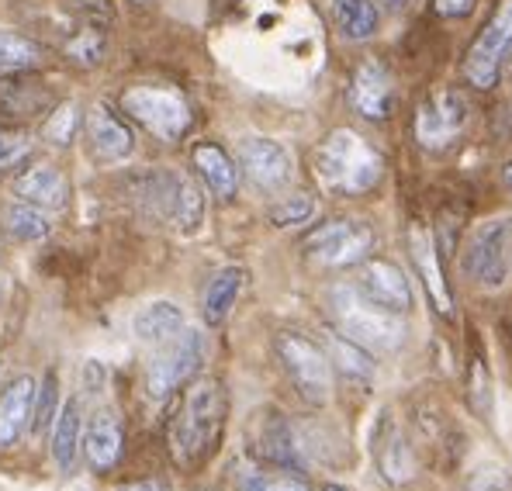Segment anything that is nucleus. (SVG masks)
<instances>
[{"label":"nucleus","mask_w":512,"mask_h":491,"mask_svg":"<svg viewBox=\"0 0 512 491\" xmlns=\"http://www.w3.org/2000/svg\"><path fill=\"white\" fill-rule=\"evenodd\" d=\"M374 249V229L353 218L322 222L305 236V253L322 267H360Z\"/></svg>","instance_id":"nucleus-9"},{"label":"nucleus","mask_w":512,"mask_h":491,"mask_svg":"<svg viewBox=\"0 0 512 491\" xmlns=\"http://www.w3.org/2000/svg\"><path fill=\"white\" fill-rule=\"evenodd\" d=\"M468 491H512V474L502 467H481L478 474H471Z\"/></svg>","instance_id":"nucleus-34"},{"label":"nucleus","mask_w":512,"mask_h":491,"mask_svg":"<svg viewBox=\"0 0 512 491\" xmlns=\"http://www.w3.org/2000/svg\"><path fill=\"white\" fill-rule=\"evenodd\" d=\"M115 491H170V488L163 481H132V485H122Z\"/></svg>","instance_id":"nucleus-38"},{"label":"nucleus","mask_w":512,"mask_h":491,"mask_svg":"<svg viewBox=\"0 0 512 491\" xmlns=\"http://www.w3.org/2000/svg\"><path fill=\"white\" fill-rule=\"evenodd\" d=\"M239 170L250 177L253 187L267 194H277L295 180V160L291 153L274 139H243L236 146Z\"/></svg>","instance_id":"nucleus-11"},{"label":"nucleus","mask_w":512,"mask_h":491,"mask_svg":"<svg viewBox=\"0 0 512 491\" xmlns=\"http://www.w3.org/2000/svg\"><path fill=\"white\" fill-rule=\"evenodd\" d=\"M225 412H229V395L218 377H198L187 384L170 429L173 460L184 471H198L205 460L215 457L225 433Z\"/></svg>","instance_id":"nucleus-1"},{"label":"nucleus","mask_w":512,"mask_h":491,"mask_svg":"<svg viewBox=\"0 0 512 491\" xmlns=\"http://www.w3.org/2000/svg\"><path fill=\"white\" fill-rule=\"evenodd\" d=\"M132 4H153V0H132Z\"/></svg>","instance_id":"nucleus-42"},{"label":"nucleus","mask_w":512,"mask_h":491,"mask_svg":"<svg viewBox=\"0 0 512 491\" xmlns=\"http://www.w3.org/2000/svg\"><path fill=\"white\" fill-rule=\"evenodd\" d=\"M243 287H246V270L243 267H222L218 270L205 287V298H201V319H205L212 329L225 326V319H229L232 308H236Z\"/></svg>","instance_id":"nucleus-23"},{"label":"nucleus","mask_w":512,"mask_h":491,"mask_svg":"<svg viewBox=\"0 0 512 491\" xmlns=\"http://www.w3.org/2000/svg\"><path fill=\"white\" fill-rule=\"evenodd\" d=\"M333 21L346 42H367L381 28L378 0H333Z\"/></svg>","instance_id":"nucleus-25"},{"label":"nucleus","mask_w":512,"mask_h":491,"mask_svg":"<svg viewBox=\"0 0 512 491\" xmlns=\"http://www.w3.org/2000/svg\"><path fill=\"white\" fill-rule=\"evenodd\" d=\"M409 249L419 267V277H423L429 305L436 308L440 319L450 322L454 319V294H450V284H447V274H443V263H440V253H436L433 236H429L423 225H412L409 229Z\"/></svg>","instance_id":"nucleus-16"},{"label":"nucleus","mask_w":512,"mask_h":491,"mask_svg":"<svg viewBox=\"0 0 512 491\" xmlns=\"http://www.w3.org/2000/svg\"><path fill=\"white\" fill-rule=\"evenodd\" d=\"M243 491H308L301 481H291V478H267V474H250L243 478Z\"/></svg>","instance_id":"nucleus-35"},{"label":"nucleus","mask_w":512,"mask_h":491,"mask_svg":"<svg viewBox=\"0 0 512 491\" xmlns=\"http://www.w3.org/2000/svg\"><path fill=\"white\" fill-rule=\"evenodd\" d=\"M73 63L80 66H97L104 59V35L101 32H80L77 39L66 45Z\"/></svg>","instance_id":"nucleus-33"},{"label":"nucleus","mask_w":512,"mask_h":491,"mask_svg":"<svg viewBox=\"0 0 512 491\" xmlns=\"http://www.w3.org/2000/svg\"><path fill=\"white\" fill-rule=\"evenodd\" d=\"M0 298H4V284H0Z\"/></svg>","instance_id":"nucleus-43"},{"label":"nucleus","mask_w":512,"mask_h":491,"mask_svg":"<svg viewBox=\"0 0 512 491\" xmlns=\"http://www.w3.org/2000/svg\"><path fill=\"white\" fill-rule=\"evenodd\" d=\"M80 128V111L73 101H63L59 108H52L49 122H45V139L52 142V146H70L73 135H77Z\"/></svg>","instance_id":"nucleus-30"},{"label":"nucleus","mask_w":512,"mask_h":491,"mask_svg":"<svg viewBox=\"0 0 512 491\" xmlns=\"http://www.w3.org/2000/svg\"><path fill=\"white\" fill-rule=\"evenodd\" d=\"M357 287L371 305L384 308L391 315H405L412 308V284L409 277L402 274V267L391 260H381V256H367L360 263V274H357Z\"/></svg>","instance_id":"nucleus-12"},{"label":"nucleus","mask_w":512,"mask_h":491,"mask_svg":"<svg viewBox=\"0 0 512 491\" xmlns=\"http://www.w3.org/2000/svg\"><path fill=\"white\" fill-rule=\"evenodd\" d=\"M201 218H205V191L198 187V180L184 177L177 191V205H173V225L180 232H198Z\"/></svg>","instance_id":"nucleus-29"},{"label":"nucleus","mask_w":512,"mask_h":491,"mask_svg":"<svg viewBox=\"0 0 512 491\" xmlns=\"http://www.w3.org/2000/svg\"><path fill=\"white\" fill-rule=\"evenodd\" d=\"M84 457L97 474H108L118 467L125 450V426L115 409H97L84 426Z\"/></svg>","instance_id":"nucleus-17"},{"label":"nucleus","mask_w":512,"mask_h":491,"mask_svg":"<svg viewBox=\"0 0 512 491\" xmlns=\"http://www.w3.org/2000/svg\"><path fill=\"white\" fill-rule=\"evenodd\" d=\"M194 160V170H198V177L205 180V187L215 194V198L222 201H232L239 191V166L232 160L229 153H225L222 146H215V142H198L191 153Z\"/></svg>","instance_id":"nucleus-21"},{"label":"nucleus","mask_w":512,"mask_h":491,"mask_svg":"<svg viewBox=\"0 0 512 491\" xmlns=\"http://www.w3.org/2000/svg\"><path fill=\"white\" fill-rule=\"evenodd\" d=\"M49 429H52V436H49L52 464H56L59 471H73V464H77V457H80V443H84V402H80L77 395L66 398Z\"/></svg>","instance_id":"nucleus-19"},{"label":"nucleus","mask_w":512,"mask_h":491,"mask_svg":"<svg viewBox=\"0 0 512 491\" xmlns=\"http://www.w3.org/2000/svg\"><path fill=\"white\" fill-rule=\"evenodd\" d=\"M315 180L336 198H360L384 177V156L353 128H333L315 149Z\"/></svg>","instance_id":"nucleus-2"},{"label":"nucleus","mask_w":512,"mask_h":491,"mask_svg":"<svg viewBox=\"0 0 512 491\" xmlns=\"http://www.w3.org/2000/svg\"><path fill=\"white\" fill-rule=\"evenodd\" d=\"M312 215H315V201L308 194H295V198H284L270 208V225L291 229V225H305Z\"/></svg>","instance_id":"nucleus-31"},{"label":"nucleus","mask_w":512,"mask_h":491,"mask_svg":"<svg viewBox=\"0 0 512 491\" xmlns=\"http://www.w3.org/2000/svg\"><path fill=\"white\" fill-rule=\"evenodd\" d=\"M87 139L101 163H118V160H125V156H132V149H135L132 128H128L108 104H97L87 115Z\"/></svg>","instance_id":"nucleus-18"},{"label":"nucleus","mask_w":512,"mask_h":491,"mask_svg":"<svg viewBox=\"0 0 512 491\" xmlns=\"http://www.w3.org/2000/svg\"><path fill=\"white\" fill-rule=\"evenodd\" d=\"M502 180H506V187L512 191V160H509L506 166H502Z\"/></svg>","instance_id":"nucleus-40"},{"label":"nucleus","mask_w":512,"mask_h":491,"mask_svg":"<svg viewBox=\"0 0 512 491\" xmlns=\"http://www.w3.org/2000/svg\"><path fill=\"white\" fill-rule=\"evenodd\" d=\"M485 388H488V381H485ZM474 409H478V412L492 409V398L481 391V360H474Z\"/></svg>","instance_id":"nucleus-37"},{"label":"nucleus","mask_w":512,"mask_h":491,"mask_svg":"<svg viewBox=\"0 0 512 491\" xmlns=\"http://www.w3.org/2000/svg\"><path fill=\"white\" fill-rule=\"evenodd\" d=\"M0 225H4L7 236L21 239V243H39L52 232V222L45 215V208H35L28 201H18V205H7L0 211Z\"/></svg>","instance_id":"nucleus-26"},{"label":"nucleus","mask_w":512,"mask_h":491,"mask_svg":"<svg viewBox=\"0 0 512 491\" xmlns=\"http://www.w3.org/2000/svg\"><path fill=\"white\" fill-rule=\"evenodd\" d=\"M180 329H187V319L180 312V305H173V301H153V305L139 308V315L132 319V332L142 346L170 343Z\"/></svg>","instance_id":"nucleus-24"},{"label":"nucleus","mask_w":512,"mask_h":491,"mask_svg":"<svg viewBox=\"0 0 512 491\" xmlns=\"http://www.w3.org/2000/svg\"><path fill=\"white\" fill-rule=\"evenodd\" d=\"M478 0H433V14L440 18H471Z\"/></svg>","instance_id":"nucleus-36"},{"label":"nucleus","mask_w":512,"mask_h":491,"mask_svg":"<svg viewBox=\"0 0 512 491\" xmlns=\"http://www.w3.org/2000/svg\"><path fill=\"white\" fill-rule=\"evenodd\" d=\"M329 364H333V370L340 367L350 381H367V377L374 374L371 353L360 350V346L350 343L346 336H329Z\"/></svg>","instance_id":"nucleus-27"},{"label":"nucleus","mask_w":512,"mask_h":491,"mask_svg":"<svg viewBox=\"0 0 512 491\" xmlns=\"http://www.w3.org/2000/svg\"><path fill=\"white\" fill-rule=\"evenodd\" d=\"M512 49V0H502L495 7L492 21L478 32V39L471 42L468 56H464V80L474 90H492L502 77V63H506Z\"/></svg>","instance_id":"nucleus-8"},{"label":"nucleus","mask_w":512,"mask_h":491,"mask_svg":"<svg viewBox=\"0 0 512 491\" xmlns=\"http://www.w3.org/2000/svg\"><path fill=\"white\" fill-rule=\"evenodd\" d=\"M122 108L135 125H142L160 142H180L191 128V104L170 87H128Z\"/></svg>","instance_id":"nucleus-6"},{"label":"nucleus","mask_w":512,"mask_h":491,"mask_svg":"<svg viewBox=\"0 0 512 491\" xmlns=\"http://www.w3.org/2000/svg\"><path fill=\"white\" fill-rule=\"evenodd\" d=\"M322 491H343V488H336V485H326V488H322Z\"/></svg>","instance_id":"nucleus-41"},{"label":"nucleus","mask_w":512,"mask_h":491,"mask_svg":"<svg viewBox=\"0 0 512 491\" xmlns=\"http://www.w3.org/2000/svg\"><path fill=\"white\" fill-rule=\"evenodd\" d=\"M14 194H18L21 201H28V205L52 211V208L66 205L70 184H66L63 170H56V166H49V163H39V166H28V170H21L18 177H14Z\"/></svg>","instance_id":"nucleus-20"},{"label":"nucleus","mask_w":512,"mask_h":491,"mask_svg":"<svg viewBox=\"0 0 512 491\" xmlns=\"http://www.w3.org/2000/svg\"><path fill=\"white\" fill-rule=\"evenodd\" d=\"M56 402H59V377H56V370H45L39 395H35V429L52 426V419H56Z\"/></svg>","instance_id":"nucleus-32"},{"label":"nucleus","mask_w":512,"mask_h":491,"mask_svg":"<svg viewBox=\"0 0 512 491\" xmlns=\"http://www.w3.org/2000/svg\"><path fill=\"white\" fill-rule=\"evenodd\" d=\"M471 122V104L461 90L440 87L436 94H429L416 111V142L423 153H447L457 146V139L464 135V128Z\"/></svg>","instance_id":"nucleus-7"},{"label":"nucleus","mask_w":512,"mask_h":491,"mask_svg":"<svg viewBox=\"0 0 512 491\" xmlns=\"http://www.w3.org/2000/svg\"><path fill=\"white\" fill-rule=\"evenodd\" d=\"M35 395H39V381L32 374L14 377L0 395V453L18 447L28 426H35Z\"/></svg>","instance_id":"nucleus-15"},{"label":"nucleus","mask_w":512,"mask_h":491,"mask_svg":"<svg viewBox=\"0 0 512 491\" xmlns=\"http://www.w3.org/2000/svg\"><path fill=\"white\" fill-rule=\"evenodd\" d=\"M205 364V336L198 329H180L170 343L156 346V357L146 370V391L153 402H167L194 381Z\"/></svg>","instance_id":"nucleus-5"},{"label":"nucleus","mask_w":512,"mask_h":491,"mask_svg":"<svg viewBox=\"0 0 512 491\" xmlns=\"http://www.w3.org/2000/svg\"><path fill=\"white\" fill-rule=\"evenodd\" d=\"M49 108V90L42 80L28 77V70H11V77H0V115L32 118Z\"/></svg>","instance_id":"nucleus-22"},{"label":"nucleus","mask_w":512,"mask_h":491,"mask_svg":"<svg viewBox=\"0 0 512 491\" xmlns=\"http://www.w3.org/2000/svg\"><path fill=\"white\" fill-rule=\"evenodd\" d=\"M378 4H384L388 11H405V7H409V0H378Z\"/></svg>","instance_id":"nucleus-39"},{"label":"nucleus","mask_w":512,"mask_h":491,"mask_svg":"<svg viewBox=\"0 0 512 491\" xmlns=\"http://www.w3.org/2000/svg\"><path fill=\"white\" fill-rule=\"evenodd\" d=\"M253 443H256V447H253L256 457L267 460V464L281 467V471H288V474L305 471V457H301L298 436H295L291 422L284 419L281 412H267L260 422H256Z\"/></svg>","instance_id":"nucleus-14"},{"label":"nucleus","mask_w":512,"mask_h":491,"mask_svg":"<svg viewBox=\"0 0 512 491\" xmlns=\"http://www.w3.org/2000/svg\"><path fill=\"white\" fill-rule=\"evenodd\" d=\"M45 59L42 45L25 39V35H14V32H4L0 28V70H32Z\"/></svg>","instance_id":"nucleus-28"},{"label":"nucleus","mask_w":512,"mask_h":491,"mask_svg":"<svg viewBox=\"0 0 512 491\" xmlns=\"http://www.w3.org/2000/svg\"><path fill=\"white\" fill-rule=\"evenodd\" d=\"M512 270V222H485L474 229L464 249V274L478 287H502Z\"/></svg>","instance_id":"nucleus-10"},{"label":"nucleus","mask_w":512,"mask_h":491,"mask_svg":"<svg viewBox=\"0 0 512 491\" xmlns=\"http://www.w3.org/2000/svg\"><path fill=\"white\" fill-rule=\"evenodd\" d=\"M329 315H333L340 336H346L350 343H357L360 350L374 353H395L405 346V329L402 315H391L384 308L371 305L364 294L353 284H340L329 294Z\"/></svg>","instance_id":"nucleus-3"},{"label":"nucleus","mask_w":512,"mask_h":491,"mask_svg":"<svg viewBox=\"0 0 512 491\" xmlns=\"http://www.w3.org/2000/svg\"><path fill=\"white\" fill-rule=\"evenodd\" d=\"M274 350L284 374L291 377L295 391L308 405H326L333 398V364L315 339L301 336V332H281L274 339Z\"/></svg>","instance_id":"nucleus-4"},{"label":"nucleus","mask_w":512,"mask_h":491,"mask_svg":"<svg viewBox=\"0 0 512 491\" xmlns=\"http://www.w3.org/2000/svg\"><path fill=\"white\" fill-rule=\"evenodd\" d=\"M350 104L367 122H388L395 111V80L381 59H364L353 70L350 80Z\"/></svg>","instance_id":"nucleus-13"}]
</instances>
